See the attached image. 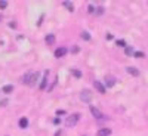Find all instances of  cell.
<instances>
[{"label":"cell","instance_id":"cell-1","mask_svg":"<svg viewBox=\"0 0 148 136\" xmlns=\"http://www.w3.org/2000/svg\"><path fill=\"white\" fill-rule=\"evenodd\" d=\"M37 80H39V72H37V71L36 72H28V74H25V76L21 79L22 83H25L28 86H34Z\"/></svg>","mask_w":148,"mask_h":136},{"label":"cell","instance_id":"cell-2","mask_svg":"<svg viewBox=\"0 0 148 136\" xmlns=\"http://www.w3.org/2000/svg\"><path fill=\"white\" fill-rule=\"evenodd\" d=\"M79 118H80V114H73V115H70V117L65 120V126H67V127L76 126V123L79 121Z\"/></svg>","mask_w":148,"mask_h":136},{"label":"cell","instance_id":"cell-3","mask_svg":"<svg viewBox=\"0 0 148 136\" xmlns=\"http://www.w3.org/2000/svg\"><path fill=\"white\" fill-rule=\"evenodd\" d=\"M80 99L83 102H90L92 101V92L89 89H84L82 93H80Z\"/></svg>","mask_w":148,"mask_h":136},{"label":"cell","instance_id":"cell-4","mask_svg":"<svg viewBox=\"0 0 148 136\" xmlns=\"http://www.w3.org/2000/svg\"><path fill=\"white\" fill-rule=\"evenodd\" d=\"M93 86H95V89L98 90V93H101V95H104V93H105V86H104L101 81L95 80V81H93Z\"/></svg>","mask_w":148,"mask_h":136},{"label":"cell","instance_id":"cell-5","mask_svg":"<svg viewBox=\"0 0 148 136\" xmlns=\"http://www.w3.org/2000/svg\"><path fill=\"white\" fill-rule=\"evenodd\" d=\"M90 113H92V115H93L95 118H104V115L101 114V111L98 109V108H95L93 105H90Z\"/></svg>","mask_w":148,"mask_h":136},{"label":"cell","instance_id":"cell-6","mask_svg":"<svg viewBox=\"0 0 148 136\" xmlns=\"http://www.w3.org/2000/svg\"><path fill=\"white\" fill-rule=\"evenodd\" d=\"M67 52H68L67 47H58L56 51H55V56H56V58H62Z\"/></svg>","mask_w":148,"mask_h":136},{"label":"cell","instance_id":"cell-7","mask_svg":"<svg viewBox=\"0 0 148 136\" xmlns=\"http://www.w3.org/2000/svg\"><path fill=\"white\" fill-rule=\"evenodd\" d=\"M126 71H127V74H130V76H133V77H138V76H139L138 68H135V67H127Z\"/></svg>","mask_w":148,"mask_h":136},{"label":"cell","instance_id":"cell-8","mask_svg":"<svg viewBox=\"0 0 148 136\" xmlns=\"http://www.w3.org/2000/svg\"><path fill=\"white\" fill-rule=\"evenodd\" d=\"M105 84H107V87H113V86L116 84V79L114 77H107L105 79Z\"/></svg>","mask_w":148,"mask_h":136},{"label":"cell","instance_id":"cell-9","mask_svg":"<svg viewBox=\"0 0 148 136\" xmlns=\"http://www.w3.org/2000/svg\"><path fill=\"white\" fill-rule=\"evenodd\" d=\"M47 74H49V71H45V77H43V80H42V83H40V89H42V90L46 89V84H47Z\"/></svg>","mask_w":148,"mask_h":136},{"label":"cell","instance_id":"cell-10","mask_svg":"<svg viewBox=\"0 0 148 136\" xmlns=\"http://www.w3.org/2000/svg\"><path fill=\"white\" fill-rule=\"evenodd\" d=\"M111 135V129H101L98 130V136H110Z\"/></svg>","mask_w":148,"mask_h":136},{"label":"cell","instance_id":"cell-11","mask_svg":"<svg viewBox=\"0 0 148 136\" xmlns=\"http://www.w3.org/2000/svg\"><path fill=\"white\" fill-rule=\"evenodd\" d=\"M45 40H46L47 44H53V43H55V36H53V34H47Z\"/></svg>","mask_w":148,"mask_h":136},{"label":"cell","instance_id":"cell-12","mask_svg":"<svg viewBox=\"0 0 148 136\" xmlns=\"http://www.w3.org/2000/svg\"><path fill=\"white\" fill-rule=\"evenodd\" d=\"M27 126H28V120H27L25 117H22V118L19 120V127H21V129H25Z\"/></svg>","mask_w":148,"mask_h":136},{"label":"cell","instance_id":"cell-13","mask_svg":"<svg viewBox=\"0 0 148 136\" xmlns=\"http://www.w3.org/2000/svg\"><path fill=\"white\" fill-rule=\"evenodd\" d=\"M62 5H64V8H67L70 12L74 10V5H73V3H70V2H62Z\"/></svg>","mask_w":148,"mask_h":136},{"label":"cell","instance_id":"cell-14","mask_svg":"<svg viewBox=\"0 0 148 136\" xmlns=\"http://www.w3.org/2000/svg\"><path fill=\"white\" fill-rule=\"evenodd\" d=\"M82 39H84V40H90L89 33H88V31H83V33H82Z\"/></svg>","mask_w":148,"mask_h":136},{"label":"cell","instance_id":"cell-15","mask_svg":"<svg viewBox=\"0 0 148 136\" xmlns=\"http://www.w3.org/2000/svg\"><path fill=\"white\" fill-rule=\"evenodd\" d=\"M12 90H14V87H12V86H9V84L3 87V92H5V93H10Z\"/></svg>","mask_w":148,"mask_h":136},{"label":"cell","instance_id":"cell-16","mask_svg":"<svg viewBox=\"0 0 148 136\" xmlns=\"http://www.w3.org/2000/svg\"><path fill=\"white\" fill-rule=\"evenodd\" d=\"M125 53H126V55H133V49L129 47V46H126V47H125Z\"/></svg>","mask_w":148,"mask_h":136},{"label":"cell","instance_id":"cell-17","mask_svg":"<svg viewBox=\"0 0 148 136\" xmlns=\"http://www.w3.org/2000/svg\"><path fill=\"white\" fill-rule=\"evenodd\" d=\"M8 8V2L6 0H2V2H0V9H6Z\"/></svg>","mask_w":148,"mask_h":136},{"label":"cell","instance_id":"cell-18","mask_svg":"<svg viewBox=\"0 0 148 136\" xmlns=\"http://www.w3.org/2000/svg\"><path fill=\"white\" fill-rule=\"evenodd\" d=\"M73 74H74V77H77V79L82 77V72H80L79 70H73Z\"/></svg>","mask_w":148,"mask_h":136},{"label":"cell","instance_id":"cell-19","mask_svg":"<svg viewBox=\"0 0 148 136\" xmlns=\"http://www.w3.org/2000/svg\"><path fill=\"white\" fill-rule=\"evenodd\" d=\"M117 46H120V47H126V42H125V40H117Z\"/></svg>","mask_w":148,"mask_h":136},{"label":"cell","instance_id":"cell-20","mask_svg":"<svg viewBox=\"0 0 148 136\" xmlns=\"http://www.w3.org/2000/svg\"><path fill=\"white\" fill-rule=\"evenodd\" d=\"M135 58H144V52H133Z\"/></svg>","mask_w":148,"mask_h":136},{"label":"cell","instance_id":"cell-21","mask_svg":"<svg viewBox=\"0 0 148 136\" xmlns=\"http://www.w3.org/2000/svg\"><path fill=\"white\" fill-rule=\"evenodd\" d=\"M88 12H89V14H93V12H95V9H93L92 5H89V10H88Z\"/></svg>","mask_w":148,"mask_h":136},{"label":"cell","instance_id":"cell-22","mask_svg":"<svg viewBox=\"0 0 148 136\" xmlns=\"http://www.w3.org/2000/svg\"><path fill=\"white\" fill-rule=\"evenodd\" d=\"M79 52V46H74L73 47V53H77Z\"/></svg>","mask_w":148,"mask_h":136},{"label":"cell","instance_id":"cell-23","mask_svg":"<svg viewBox=\"0 0 148 136\" xmlns=\"http://www.w3.org/2000/svg\"><path fill=\"white\" fill-rule=\"evenodd\" d=\"M102 12H104V8H98V15H101Z\"/></svg>","mask_w":148,"mask_h":136},{"label":"cell","instance_id":"cell-24","mask_svg":"<svg viewBox=\"0 0 148 136\" xmlns=\"http://www.w3.org/2000/svg\"><path fill=\"white\" fill-rule=\"evenodd\" d=\"M55 136H61V130H58V132L55 133Z\"/></svg>","mask_w":148,"mask_h":136}]
</instances>
